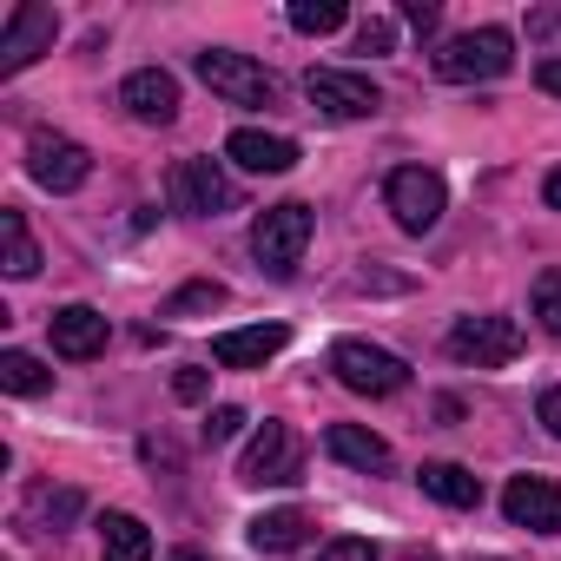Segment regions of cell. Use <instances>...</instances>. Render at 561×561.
<instances>
[{"mask_svg":"<svg viewBox=\"0 0 561 561\" xmlns=\"http://www.w3.org/2000/svg\"><path fill=\"white\" fill-rule=\"evenodd\" d=\"M291 344V331L285 324H251V331H218L211 337V364H225V370H264L277 351Z\"/></svg>","mask_w":561,"mask_h":561,"instance_id":"obj_15","label":"cell"},{"mask_svg":"<svg viewBox=\"0 0 561 561\" xmlns=\"http://www.w3.org/2000/svg\"><path fill=\"white\" fill-rule=\"evenodd\" d=\"M416 482H423V495H436L443 508H476V502H482V482H476L462 462H423Z\"/></svg>","mask_w":561,"mask_h":561,"instance_id":"obj_20","label":"cell"},{"mask_svg":"<svg viewBox=\"0 0 561 561\" xmlns=\"http://www.w3.org/2000/svg\"><path fill=\"white\" fill-rule=\"evenodd\" d=\"M0 390H14V397H41V390H54V370H47L34 351H0Z\"/></svg>","mask_w":561,"mask_h":561,"instance_id":"obj_23","label":"cell"},{"mask_svg":"<svg viewBox=\"0 0 561 561\" xmlns=\"http://www.w3.org/2000/svg\"><path fill=\"white\" fill-rule=\"evenodd\" d=\"M403 21H410L416 34H430V27H436V8H430V0H403Z\"/></svg>","mask_w":561,"mask_h":561,"instance_id":"obj_33","label":"cell"},{"mask_svg":"<svg viewBox=\"0 0 561 561\" xmlns=\"http://www.w3.org/2000/svg\"><path fill=\"white\" fill-rule=\"evenodd\" d=\"M172 205L192 218H218V211H238V185L218 159H179L172 165Z\"/></svg>","mask_w":561,"mask_h":561,"instance_id":"obj_9","label":"cell"},{"mask_svg":"<svg viewBox=\"0 0 561 561\" xmlns=\"http://www.w3.org/2000/svg\"><path fill=\"white\" fill-rule=\"evenodd\" d=\"M449 357L469 370H502L522 357V324L515 318H456L449 324Z\"/></svg>","mask_w":561,"mask_h":561,"instance_id":"obj_7","label":"cell"},{"mask_svg":"<svg viewBox=\"0 0 561 561\" xmlns=\"http://www.w3.org/2000/svg\"><path fill=\"white\" fill-rule=\"evenodd\" d=\"M47 324H54V351H60L67 364H93V357L106 351V337H113L93 305H60Z\"/></svg>","mask_w":561,"mask_h":561,"instance_id":"obj_16","label":"cell"},{"mask_svg":"<svg viewBox=\"0 0 561 561\" xmlns=\"http://www.w3.org/2000/svg\"><path fill=\"white\" fill-rule=\"evenodd\" d=\"M192 73H198L218 100H231V106H271V100H277V80H271L251 54H231V47H205V54L192 60Z\"/></svg>","mask_w":561,"mask_h":561,"instance_id":"obj_6","label":"cell"},{"mask_svg":"<svg viewBox=\"0 0 561 561\" xmlns=\"http://www.w3.org/2000/svg\"><path fill=\"white\" fill-rule=\"evenodd\" d=\"M383 205H390V218H397L410 238H423V231L443 225L449 185H443V172H430V165H397V172L383 179Z\"/></svg>","mask_w":561,"mask_h":561,"instance_id":"obj_4","label":"cell"},{"mask_svg":"<svg viewBox=\"0 0 561 561\" xmlns=\"http://www.w3.org/2000/svg\"><path fill=\"white\" fill-rule=\"evenodd\" d=\"M331 370H337V383L357 390V397H397V390L410 383V364H403L397 351L370 344V337H344V344L331 351Z\"/></svg>","mask_w":561,"mask_h":561,"instance_id":"obj_5","label":"cell"},{"mask_svg":"<svg viewBox=\"0 0 561 561\" xmlns=\"http://www.w3.org/2000/svg\"><path fill=\"white\" fill-rule=\"evenodd\" d=\"M403 561H436V554H403Z\"/></svg>","mask_w":561,"mask_h":561,"instance_id":"obj_36","label":"cell"},{"mask_svg":"<svg viewBox=\"0 0 561 561\" xmlns=\"http://www.w3.org/2000/svg\"><path fill=\"white\" fill-rule=\"evenodd\" d=\"M305 93H311V106H318L324 119H370V113L383 106L377 80H370V73H351V67H311V73H305Z\"/></svg>","mask_w":561,"mask_h":561,"instance_id":"obj_8","label":"cell"},{"mask_svg":"<svg viewBox=\"0 0 561 561\" xmlns=\"http://www.w3.org/2000/svg\"><path fill=\"white\" fill-rule=\"evenodd\" d=\"M318 561H377V548H370L364 535H337V541L318 548Z\"/></svg>","mask_w":561,"mask_h":561,"instance_id":"obj_29","label":"cell"},{"mask_svg":"<svg viewBox=\"0 0 561 561\" xmlns=\"http://www.w3.org/2000/svg\"><path fill=\"white\" fill-rule=\"evenodd\" d=\"M205 390H211V370H205V364H179L172 397H179V403H205Z\"/></svg>","mask_w":561,"mask_h":561,"instance_id":"obj_27","label":"cell"},{"mask_svg":"<svg viewBox=\"0 0 561 561\" xmlns=\"http://www.w3.org/2000/svg\"><path fill=\"white\" fill-rule=\"evenodd\" d=\"M351 14H344V0H291V27L298 34H311V41H324V34H337Z\"/></svg>","mask_w":561,"mask_h":561,"instance_id":"obj_24","label":"cell"},{"mask_svg":"<svg viewBox=\"0 0 561 561\" xmlns=\"http://www.w3.org/2000/svg\"><path fill=\"white\" fill-rule=\"evenodd\" d=\"M119 106L139 119V126H172L179 119V80L165 67H139L119 80Z\"/></svg>","mask_w":561,"mask_h":561,"instance_id":"obj_14","label":"cell"},{"mask_svg":"<svg viewBox=\"0 0 561 561\" xmlns=\"http://www.w3.org/2000/svg\"><path fill=\"white\" fill-rule=\"evenodd\" d=\"M502 515L528 535H561V482L548 476H515L502 489Z\"/></svg>","mask_w":561,"mask_h":561,"instance_id":"obj_12","label":"cell"},{"mask_svg":"<svg viewBox=\"0 0 561 561\" xmlns=\"http://www.w3.org/2000/svg\"><path fill=\"white\" fill-rule=\"evenodd\" d=\"M80 508H87V502H80V489H34V495H27V508H21V528L60 535Z\"/></svg>","mask_w":561,"mask_h":561,"instance_id":"obj_21","label":"cell"},{"mask_svg":"<svg viewBox=\"0 0 561 561\" xmlns=\"http://www.w3.org/2000/svg\"><path fill=\"white\" fill-rule=\"evenodd\" d=\"M225 159H231L238 172L277 179V172H291V165H298V139H285V133H264V126H238V133L225 139Z\"/></svg>","mask_w":561,"mask_h":561,"instance_id":"obj_13","label":"cell"},{"mask_svg":"<svg viewBox=\"0 0 561 561\" xmlns=\"http://www.w3.org/2000/svg\"><path fill=\"white\" fill-rule=\"evenodd\" d=\"M357 54H397V27L390 21H364L357 27Z\"/></svg>","mask_w":561,"mask_h":561,"instance_id":"obj_30","label":"cell"},{"mask_svg":"<svg viewBox=\"0 0 561 561\" xmlns=\"http://www.w3.org/2000/svg\"><path fill=\"white\" fill-rule=\"evenodd\" d=\"M311 205L305 198H285V205H264L257 211V225H251V257L271 271V277H291L298 271V257H305V244H311Z\"/></svg>","mask_w":561,"mask_h":561,"instance_id":"obj_2","label":"cell"},{"mask_svg":"<svg viewBox=\"0 0 561 561\" xmlns=\"http://www.w3.org/2000/svg\"><path fill=\"white\" fill-rule=\"evenodd\" d=\"M0 238H8V257H0V271L14 277V285H27V277L41 271V244H34V231H27V218L8 205L0 211Z\"/></svg>","mask_w":561,"mask_h":561,"instance_id":"obj_22","label":"cell"},{"mask_svg":"<svg viewBox=\"0 0 561 561\" xmlns=\"http://www.w3.org/2000/svg\"><path fill=\"white\" fill-rule=\"evenodd\" d=\"M541 198H548V211H561V165H554V172L541 179Z\"/></svg>","mask_w":561,"mask_h":561,"instance_id":"obj_34","label":"cell"},{"mask_svg":"<svg viewBox=\"0 0 561 561\" xmlns=\"http://www.w3.org/2000/svg\"><path fill=\"white\" fill-rule=\"evenodd\" d=\"M165 561H211V554H198V548H172Z\"/></svg>","mask_w":561,"mask_h":561,"instance_id":"obj_35","label":"cell"},{"mask_svg":"<svg viewBox=\"0 0 561 561\" xmlns=\"http://www.w3.org/2000/svg\"><path fill=\"white\" fill-rule=\"evenodd\" d=\"M528 305H535V324H541L548 337H561V271H541V277H535Z\"/></svg>","mask_w":561,"mask_h":561,"instance_id":"obj_26","label":"cell"},{"mask_svg":"<svg viewBox=\"0 0 561 561\" xmlns=\"http://www.w3.org/2000/svg\"><path fill=\"white\" fill-rule=\"evenodd\" d=\"M436 80L449 87H482V80H502L515 67V34L508 27H476V34H449L436 54H430Z\"/></svg>","mask_w":561,"mask_h":561,"instance_id":"obj_1","label":"cell"},{"mask_svg":"<svg viewBox=\"0 0 561 561\" xmlns=\"http://www.w3.org/2000/svg\"><path fill=\"white\" fill-rule=\"evenodd\" d=\"M482 561H502V554H482Z\"/></svg>","mask_w":561,"mask_h":561,"instance_id":"obj_37","label":"cell"},{"mask_svg":"<svg viewBox=\"0 0 561 561\" xmlns=\"http://www.w3.org/2000/svg\"><path fill=\"white\" fill-rule=\"evenodd\" d=\"M93 528H100V554H106V561H152V528H146L139 515L106 508Z\"/></svg>","mask_w":561,"mask_h":561,"instance_id":"obj_18","label":"cell"},{"mask_svg":"<svg viewBox=\"0 0 561 561\" xmlns=\"http://www.w3.org/2000/svg\"><path fill=\"white\" fill-rule=\"evenodd\" d=\"M60 34V14L41 8V0H21V8L8 14V34H0V73H21L34 54H47Z\"/></svg>","mask_w":561,"mask_h":561,"instance_id":"obj_11","label":"cell"},{"mask_svg":"<svg viewBox=\"0 0 561 561\" xmlns=\"http://www.w3.org/2000/svg\"><path fill=\"white\" fill-rule=\"evenodd\" d=\"M238 482L251 489H291L305 482V443L291 436V423H257L251 443H244V462H238Z\"/></svg>","mask_w":561,"mask_h":561,"instance_id":"obj_3","label":"cell"},{"mask_svg":"<svg viewBox=\"0 0 561 561\" xmlns=\"http://www.w3.org/2000/svg\"><path fill=\"white\" fill-rule=\"evenodd\" d=\"M218 305H225V285H218V277H198V285H185V291L165 298L159 318H198V311H218Z\"/></svg>","mask_w":561,"mask_h":561,"instance_id":"obj_25","label":"cell"},{"mask_svg":"<svg viewBox=\"0 0 561 561\" xmlns=\"http://www.w3.org/2000/svg\"><path fill=\"white\" fill-rule=\"evenodd\" d=\"M305 541H311V515H305V508H271V515L251 522V548H257V554H291V548H305Z\"/></svg>","mask_w":561,"mask_h":561,"instance_id":"obj_19","label":"cell"},{"mask_svg":"<svg viewBox=\"0 0 561 561\" xmlns=\"http://www.w3.org/2000/svg\"><path fill=\"white\" fill-rule=\"evenodd\" d=\"M238 430H244V410H238V403H218V410L205 416V443H231Z\"/></svg>","mask_w":561,"mask_h":561,"instance_id":"obj_28","label":"cell"},{"mask_svg":"<svg viewBox=\"0 0 561 561\" xmlns=\"http://www.w3.org/2000/svg\"><path fill=\"white\" fill-rule=\"evenodd\" d=\"M535 416H541V430H548V436H561V383H554V390H541Z\"/></svg>","mask_w":561,"mask_h":561,"instance_id":"obj_31","label":"cell"},{"mask_svg":"<svg viewBox=\"0 0 561 561\" xmlns=\"http://www.w3.org/2000/svg\"><path fill=\"white\" fill-rule=\"evenodd\" d=\"M535 87H541V93H554V100H561V54H548V60H541V67H535Z\"/></svg>","mask_w":561,"mask_h":561,"instance_id":"obj_32","label":"cell"},{"mask_svg":"<svg viewBox=\"0 0 561 561\" xmlns=\"http://www.w3.org/2000/svg\"><path fill=\"white\" fill-rule=\"evenodd\" d=\"M27 172L47 192H80L93 179V152L80 139H67V133H34L27 139Z\"/></svg>","mask_w":561,"mask_h":561,"instance_id":"obj_10","label":"cell"},{"mask_svg":"<svg viewBox=\"0 0 561 561\" xmlns=\"http://www.w3.org/2000/svg\"><path fill=\"white\" fill-rule=\"evenodd\" d=\"M324 449H331V462L364 469V476H383L390 469V443L377 430H364V423H331L324 430Z\"/></svg>","mask_w":561,"mask_h":561,"instance_id":"obj_17","label":"cell"}]
</instances>
